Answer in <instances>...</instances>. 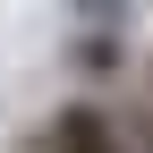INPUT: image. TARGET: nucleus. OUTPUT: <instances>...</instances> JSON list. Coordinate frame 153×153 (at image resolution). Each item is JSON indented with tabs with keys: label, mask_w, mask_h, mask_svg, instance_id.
I'll use <instances>...</instances> for the list:
<instances>
[{
	"label": "nucleus",
	"mask_w": 153,
	"mask_h": 153,
	"mask_svg": "<svg viewBox=\"0 0 153 153\" xmlns=\"http://www.w3.org/2000/svg\"><path fill=\"white\" fill-rule=\"evenodd\" d=\"M68 60L85 68V76H111V68H128V43H119V26H85L68 43Z\"/></svg>",
	"instance_id": "nucleus-1"
},
{
	"label": "nucleus",
	"mask_w": 153,
	"mask_h": 153,
	"mask_svg": "<svg viewBox=\"0 0 153 153\" xmlns=\"http://www.w3.org/2000/svg\"><path fill=\"white\" fill-rule=\"evenodd\" d=\"M128 9H136V0H68V17H76V26H119Z\"/></svg>",
	"instance_id": "nucleus-2"
}]
</instances>
